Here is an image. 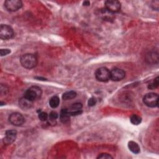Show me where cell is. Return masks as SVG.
<instances>
[{
	"mask_svg": "<svg viewBox=\"0 0 159 159\" xmlns=\"http://www.w3.org/2000/svg\"><path fill=\"white\" fill-rule=\"evenodd\" d=\"M58 115L57 112L52 111L50 113L48 117H49V119H50V120H55L58 118Z\"/></svg>",
	"mask_w": 159,
	"mask_h": 159,
	"instance_id": "44dd1931",
	"label": "cell"
},
{
	"mask_svg": "<svg viewBox=\"0 0 159 159\" xmlns=\"http://www.w3.org/2000/svg\"><path fill=\"white\" fill-rule=\"evenodd\" d=\"M83 6H89V5L90 4V2H89V1H85L83 2Z\"/></svg>",
	"mask_w": 159,
	"mask_h": 159,
	"instance_id": "cb8c5ba5",
	"label": "cell"
},
{
	"mask_svg": "<svg viewBox=\"0 0 159 159\" xmlns=\"http://www.w3.org/2000/svg\"><path fill=\"white\" fill-rule=\"evenodd\" d=\"M9 122L14 125L20 126L24 122V118L23 116L19 112H13L9 117Z\"/></svg>",
	"mask_w": 159,
	"mask_h": 159,
	"instance_id": "9c48e42d",
	"label": "cell"
},
{
	"mask_svg": "<svg viewBox=\"0 0 159 159\" xmlns=\"http://www.w3.org/2000/svg\"><path fill=\"white\" fill-rule=\"evenodd\" d=\"M128 147L129 150L135 154H137L140 152V147L138 145V143L134 141L129 142Z\"/></svg>",
	"mask_w": 159,
	"mask_h": 159,
	"instance_id": "5bb4252c",
	"label": "cell"
},
{
	"mask_svg": "<svg viewBox=\"0 0 159 159\" xmlns=\"http://www.w3.org/2000/svg\"><path fill=\"white\" fill-rule=\"evenodd\" d=\"M42 94V89L37 86H33L28 88L24 93V96L29 99L34 101L40 98Z\"/></svg>",
	"mask_w": 159,
	"mask_h": 159,
	"instance_id": "7a4b0ae2",
	"label": "cell"
},
{
	"mask_svg": "<svg viewBox=\"0 0 159 159\" xmlns=\"http://www.w3.org/2000/svg\"><path fill=\"white\" fill-rule=\"evenodd\" d=\"M125 76V71L120 68H114L110 71V79L114 81H119L124 78Z\"/></svg>",
	"mask_w": 159,
	"mask_h": 159,
	"instance_id": "ba28073f",
	"label": "cell"
},
{
	"mask_svg": "<svg viewBox=\"0 0 159 159\" xmlns=\"http://www.w3.org/2000/svg\"><path fill=\"white\" fill-rule=\"evenodd\" d=\"M20 62L24 68L32 69L36 66L37 64V58L34 54L26 53L20 57Z\"/></svg>",
	"mask_w": 159,
	"mask_h": 159,
	"instance_id": "6da1fadb",
	"label": "cell"
},
{
	"mask_svg": "<svg viewBox=\"0 0 159 159\" xmlns=\"http://www.w3.org/2000/svg\"><path fill=\"white\" fill-rule=\"evenodd\" d=\"M113 157L106 153H101L100 155H99V156L97 157V158H101V159H109V158H112Z\"/></svg>",
	"mask_w": 159,
	"mask_h": 159,
	"instance_id": "ffe728a7",
	"label": "cell"
},
{
	"mask_svg": "<svg viewBox=\"0 0 159 159\" xmlns=\"http://www.w3.org/2000/svg\"><path fill=\"white\" fill-rule=\"evenodd\" d=\"M82 104L80 102H75L68 109L70 116H77L82 113Z\"/></svg>",
	"mask_w": 159,
	"mask_h": 159,
	"instance_id": "8fae6325",
	"label": "cell"
},
{
	"mask_svg": "<svg viewBox=\"0 0 159 159\" xmlns=\"http://www.w3.org/2000/svg\"><path fill=\"white\" fill-rule=\"evenodd\" d=\"M158 86V77H157L150 83L148 84V88L150 89H153L157 88Z\"/></svg>",
	"mask_w": 159,
	"mask_h": 159,
	"instance_id": "ac0fdd59",
	"label": "cell"
},
{
	"mask_svg": "<svg viewBox=\"0 0 159 159\" xmlns=\"http://www.w3.org/2000/svg\"><path fill=\"white\" fill-rule=\"evenodd\" d=\"M96 104V99L95 98L91 97L89 99L88 102V104L89 106H90V107L94 106Z\"/></svg>",
	"mask_w": 159,
	"mask_h": 159,
	"instance_id": "7402d4cb",
	"label": "cell"
},
{
	"mask_svg": "<svg viewBox=\"0 0 159 159\" xmlns=\"http://www.w3.org/2000/svg\"><path fill=\"white\" fill-rule=\"evenodd\" d=\"M33 102L32 101L29 99L28 98H27L26 97L24 96L22 98H21L19 99V106L24 110H27V109H29L32 107L33 105Z\"/></svg>",
	"mask_w": 159,
	"mask_h": 159,
	"instance_id": "7c38bea8",
	"label": "cell"
},
{
	"mask_svg": "<svg viewBox=\"0 0 159 159\" xmlns=\"http://www.w3.org/2000/svg\"><path fill=\"white\" fill-rule=\"evenodd\" d=\"M60 99L57 96H52L49 100V105L52 108H56L58 106Z\"/></svg>",
	"mask_w": 159,
	"mask_h": 159,
	"instance_id": "9a60e30c",
	"label": "cell"
},
{
	"mask_svg": "<svg viewBox=\"0 0 159 159\" xmlns=\"http://www.w3.org/2000/svg\"><path fill=\"white\" fill-rule=\"evenodd\" d=\"M39 119L42 121H45L48 119V114L45 112H41L39 114Z\"/></svg>",
	"mask_w": 159,
	"mask_h": 159,
	"instance_id": "d6986e66",
	"label": "cell"
},
{
	"mask_svg": "<svg viewBox=\"0 0 159 159\" xmlns=\"http://www.w3.org/2000/svg\"><path fill=\"white\" fill-rule=\"evenodd\" d=\"M95 76L99 81H107L110 80V71L106 67L99 68L95 72Z\"/></svg>",
	"mask_w": 159,
	"mask_h": 159,
	"instance_id": "277c9868",
	"label": "cell"
},
{
	"mask_svg": "<svg viewBox=\"0 0 159 159\" xmlns=\"http://www.w3.org/2000/svg\"><path fill=\"white\" fill-rule=\"evenodd\" d=\"M143 103L149 107H155L158 104V96L157 93H150L146 94L143 98Z\"/></svg>",
	"mask_w": 159,
	"mask_h": 159,
	"instance_id": "3957f363",
	"label": "cell"
},
{
	"mask_svg": "<svg viewBox=\"0 0 159 159\" xmlns=\"http://www.w3.org/2000/svg\"><path fill=\"white\" fill-rule=\"evenodd\" d=\"M76 96V93L74 91H67L63 94L62 98L64 100H69L75 98Z\"/></svg>",
	"mask_w": 159,
	"mask_h": 159,
	"instance_id": "2e32d148",
	"label": "cell"
},
{
	"mask_svg": "<svg viewBox=\"0 0 159 159\" xmlns=\"http://www.w3.org/2000/svg\"><path fill=\"white\" fill-rule=\"evenodd\" d=\"M106 9L109 12H117L120 9V3L118 1L109 0L105 2Z\"/></svg>",
	"mask_w": 159,
	"mask_h": 159,
	"instance_id": "52a82bcc",
	"label": "cell"
},
{
	"mask_svg": "<svg viewBox=\"0 0 159 159\" xmlns=\"http://www.w3.org/2000/svg\"><path fill=\"white\" fill-rule=\"evenodd\" d=\"M10 53H11V50L8 48H5V49L2 48V49H1V51H0V53H1V56L6 55Z\"/></svg>",
	"mask_w": 159,
	"mask_h": 159,
	"instance_id": "603a6c76",
	"label": "cell"
},
{
	"mask_svg": "<svg viewBox=\"0 0 159 159\" xmlns=\"http://www.w3.org/2000/svg\"><path fill=\"white\" fill-rule=\"evenodd\" d=\"M14 35L12 27L7 24H1L0 27V38L2 40H8Z\"/></svg>",
	"mask_w": 159,
	"mask_h": 159,
	"instance_id": "5b68a950",
	"label": "cell"
},
{
	"mask_svg": "<svg viewBox=\"0 0 159 159\" xmlns=\"http://www.w3.org/2000/svg\"><path fill=\"white\" fill-rule=\"evenodd\" d=\"M6 9L11 12L17 11L22 6V2L19 0H7L4 2Z\"/></svg>",
	"mask_w": 159,
	"mask_h": 159,
	"instance_id": "8992f818",
	"label": "cell"
},
{
	"mask_svg": "<svg viewBox=\"0 0 159 159\" xmlns=\"http://www.w3.org/2000/svg\"><path fill=\"white\" fill-rule=\"evenodd\" d=\"M17 135V131L15 130H9L5 133V137L3 139V142L5 144H11L13 143Z\"/></svg>",
	"mask_w": 159,
	"mask_h": 159,
	"instance_id": "30bf717a",
	"label": "cell"
},
{
	"mask_svg": "<svg viewBox=\"0 0 159 159\" xmlns=\"http://www.w3.org/2000/svg\"><path fill=\"white\" fill-rule=\"evenodd\" d=\"M60 118L61 121L64 124L68 123L70 121V114L69 112L68 111L67 109H61V111L60 112Z\"/></svg>",
	"mask_w": 159,
	"mask_h": 159,
	"instance_id": "4fadbf2b",
	"label": "cell"
},
{
	"mask_svg": "<svg viewBox=\"0 0 159 159\" xmlns=\"http://www.w3.org/2000/svg\"><path fill=\"white\" fill-rule=\"evenodd\" d=\"M130 122L134 124V125H139L140 124L142 121V119L140 116L136 115V114H133L130 116Z\"/></svg>",
	"mask_w": 159,
	"mask_h": 159,
	"instance_id": "e0dca14e",
	"label": "cell"
}]
</instances>
